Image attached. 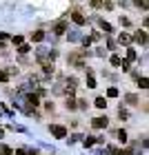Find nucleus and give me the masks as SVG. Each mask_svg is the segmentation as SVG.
<instances>
[{
  "instance_id": "f257e3e1",
  "label": "nucleus",
  "mask_w": 149,
  "mask_h": 155,
  "mask_svg": "<svg viewBox=\"0 0 149 155\" xmlns=\"http://www.w3.org/2000/svg\"><path fill=\"white\" fill-rule=\"evenodd\" d=\"M51 133H54L56 137H65V135H67V129H65V126H58V124H54V126H51Z\"/></svg>"
},
{
  "instance_id": "f03ea898",
  "label": "nucleus",
  "mask_w": 149,
  "mask_h": 155,
  "mask_svg": "<svg viewBox=\"0 0 149 155\" xmlns=\"http://www.w3.org/2000/svg\"><path fill=\"white\" fill-rule=\"evenodd\" d=\"M91 124H94L96 129H102V126H107V117H94Z\"/></svg>"
},
{
  "instance_id": "7ed1b4c3",
  "label": "nucleus",
  "mask_w": 149,
  "mask_h": 155,
  "mask_svg": "<svg viewBox=\"0 0 149 155\" xmlns=\"http://www.w3.org/2000/svg\"><path fill=\"white\" fill-rule=\"evenodd\" d=\"M71 20H74L76 25H85V22H87V20H85V16H82V13H78V11H74V16H71Z\"/></svg>"
},
{
  "instance_id": "20e7f679",
  "label": "nucleus",
  "mask_w": 149,
  "mask_h": 155,
  "mask_svg": "<svg viewBox=\"0 0 149 155\" xmlns=\"http://www.w3.org/2000/svg\"><path fill=\"white\" fill-rule=\"evenodd\" d=\"M133 38H136L138 42H143V45H145V42H147V33H145V31H138V33H136Z\"/></svg>"
},
{
  "instance_id": "39448f33",
  "label": "nucleus",
  "mask_w": 149,
  "mask_h": 155,
  "mask_svg": "<svg viewBox=\"0 0 149 155\" xmlns=\"http://www.w3.org/2000/svg\"><path fill=\"white\" fill-rule=\"evenodd\" d=\"M120 42H123V45H129V42H131V36H129V33H120Z\"/></svg>"
},
{
  "instance_id": "423d86ee",
  "label": "nucleus",
  "mask_w": 149,
  "mask_h": 155,
  "mask_svg": "<svg viewBox=\"0 0 149 155\" xmlns=\"http://www.w3.org/2000/svg\"><path fill=\"white\" fill-rule=\"evenodd\" d=\"M96 107H98V109H105V107H107V100H105V97H98V100H96Z\"/></svg>"
},
{
  "instance_id": "0eeeda50",
  "label": "nucleus",
  "mask_w": 149,
  "mask_h": 155,
  "mask_svg": "<svg viewBox=\"0 0 149 155\" xmlns=\"http://www.w3.org/2000/svg\"><path fill=\"white\" fill-rule=\"evenodd\" d=\"M65 29H67L65 22H58V25H56V33H65Z\"/></svg>"
},
{
  "instance_id": "6e6552de",
  "label": "nucleus",
  "mask_w": 149,
  "mask_h": 155,
  "mask_svg": "<svg viewBox=\"0 0 149 155\" xmlns=\"http://www.w3.org/2000/svg\"><path fill=\"white\" fill-rule=\"evenodd\" d=\"M118 140H120V142H127V133L125 131H118V135H116Z\"/></svg>"
},
{
  "instance_id": "1a4fd4ad",
  "label": "nucleus",
  "mask_w": 149,
  "mask_h": 155,
  "mask_svg": "<svg viewBox=\"0 0 149 155\" xmlns=\"http://www.w3.org/2000/svg\"><path fill=\"white\" fill-rule=\"evenodd\" d=\"M120 62H123V60H120L118 55H113V58H111V64H113V67H120Z\"/></svg>"
},
{
  "instance_id": "9d476101",
  "label": "nucleus",
  "mask_w": 149,
  "mask_h": 155,
  "mask_svg": "<svg viewBox=\"0 0 149 155\" xmlns=\"http://www.w3.org/2000/svg\"><path fill=\"white\" fill-rule=\"evenodd\" d=\"M42 38H45V33H42V31H38V33H33V40H36V42H40Z\"/></svg>"
},
{
  "instance_id": "9b49d317",
  "label": "nucleus",
  "mask_w": 149,
  "mask_h": 155,
  "mask_svg": "<svg viewBox=\"0 0 149 155\" xmlns=\"http://www.w3.org/2000/svg\"><path fill=\"white\" fill-rule=\"evenodd\" d=\"M127 58H129V60H136V51H133V49H129V51H127Z\"/></svg>"
},
{
  "instance_id": "f8f14e48",
  "label": "nucleus",
  "mask_w": 149,
  "mask_h": 155,
  "mask_svg": "<svg viewBox=\"0 0 149 155\" xmlns=\"http://www.w3.org/2000/svg\"><path fill=\"white\" fill-rule=\"evenodd\" d=\"M138 7H143V9H147V0H133Z\"/></svg>"
},
{
  "instance_id": "ddd939ff",
  "label": "nucleus",
  "mask_w": 149,
  "mask_h": 155,
  "mask_svg": "<svg viewBox=\"0 0 149 155\" xmlns=\"http://www.w3.org/2000/svg\"><path fill=\"white\" fill-rule=\"evenodd\" d=\"M100 27H102V29H105V31H111V25H109V22H105V20H102V22H100Z\"/></svg>"
},
{
  "instance_id": "4468645a",
  "label": "nucleus",
  "mask_w": 149,
  "mask_h": 155,
  "mask_svg": "<svg viewBox=\"0 0 149 155\" xmlns=\"http://www.w3.org/2000/svg\"><path fill=\"white\" fill-rule=\"evenodd\" d=\"M107 95H109V97H116V95H118V89H109Z\"/></svg>"
},
{
  "instance_id": "2eb2a0df",
  "label": "nucleus",
  "mask_w": 149,
  "mask_h": 155,
  "mask_svg": "<svg viewBox=\"0 0 149 155\" xmlns=\"http://www.w3.org/2000/svg\"><path fill=\"white\" fill-rule=\"evenodd\" d=\"M29 102L33 104V107H36V104H38V95H29Z\"/></svg>"
},
{
  "instance_id": "dca6fc26",
  "label": "nucleus",
  "mask_w": 149,
  "mask_h": 155,
  "mask_svg": "<svg viewBox=\"0 0 149 155\" xmlns=\"http://www.w3.org/2000/svg\"><path fill=\"white\" fill-rule=\"evenodd\" d=\"M2 153H5V155H11L13 151H11V149H7V146H5V149H2Z\"/></svg>"
},
{
  "instance_id": "f3484780",
  "label": "nucleus",
  "mask_w": 149,
  "mask_h": 155,
  "mask_svg": "<svg viewBox=\"0 0 149 155\" xmlns=\"http://www.w3.org/2000/svg\"><path fill=\"white\" fill-rule=\"evenodd\" d=\"M0 80H7V73L5 71H0Z\"/></svg>"
}]
</instances>
